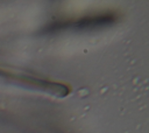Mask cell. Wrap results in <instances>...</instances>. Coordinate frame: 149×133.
Here are the masks:
<instances>
[{
	"instance_id": "cell-1",
	"label": "cell",
	"mask_w": 149,
	"mask_h": 133,
	"mask_svg": "<svg viewBox=\"0 0 149 133\" xmlns=\"http://www.w3.org/2000/svg\"><path fill=\"white\" fill-rule=\"evenodd\" d=\"M115 21V15L113 13L108 14H98V15H92V16H86L83 18L78 21H76L72 26L74 28H81V29H87V28H99L104 26H109Z\"/></svg>"
}]
</instances>
